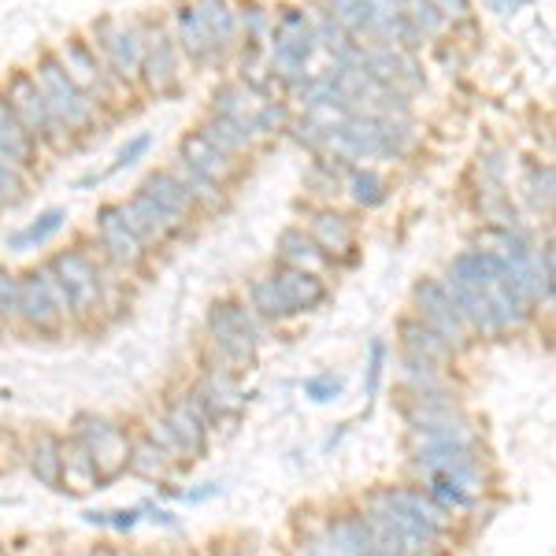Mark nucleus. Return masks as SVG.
I'll return each instance as SVG.
<instances>
[{
    "label": "nucleus",
    "mask_w": 556,
    "mask_h": 556,
    "mask_svg": "<svg viewBox=\"0 0 556 556\" xmlns=\"http://www.w3.org/2000/svg\"><path fill=\"white\" fill-rule=\"evenodd\" d=\"M34 83H38L45 104H49L52 119L60 123V130L71 134V130H86L89 123L97 119V104L71 83V75L60 67L56 56H41L38 71H34Z\"/></svg>",
    "instance_id": "nucleus-1"
},
{
    "label": "nucleus",
    "mask_w": 556,
    "mask_h": 556,
    "mask_svg": "<svg viewBox=\"0 0 556 556\" xmlns=\"http://www.w3.org/2000/svg\"><path fill=\"white\" fill-rule=\"evenodd\" d=\"M208 330H212V342H215V353L223 356L227 364H235V371L249 367L256 361V323H253V312L238 301H219L212 304L208 312Z\"/></svg>",
    "instance_id": "nucleus-2"
},
{
    "label": "nucleus",
    "mask_w": 556,
    "mask_h": 556,
    "mask_svg": "<svg viewBox=\"0 0 556 556\" xmlns=\"http://www.w3.org/2000/svg\"><path fill=\"white\" fill-rule=\"evenodd\" d=\"M312 52H316V26L308 23V15L301 12H282L275 34H271V67L282 83L301 86L304 67H308Z\"/></svg>",
    "instance_id": "nucleus-3"
},
{
    "label": "nucleus",
    "mask_w": 556,
    "mask_h": 556,
    "mask_svg": "<svg viewBox=\"0 0 556 556\" xmlns=\"http://www.w3.org/2000/svg\"><path fill=\"white\" fill-rule=\"evenodd\" d=\"M49 271L56 275L60 290L67 293L71 316H89V312L101 308L104 301V278L97 271L93 256L83 253V249H67V253H56L49 260Z\"/></svg>",
    "instance_id": "nucleus-4"
},
{
    "label": "nucleus",
    "mask_w": 556,
    "mask_h": 556,
    "mask_svg": "<svg viewBox=\"0 0 556 556\" xmlns=\"http://www.w3.org/2000/svg\"><path fill=\"white\" fill-rule=\"evenodd\" d=\"M8 108L15 112V119L23 123L26 134H30L34 141H49V146H64L67 134L60 130V123L52 119L49 104H45L41 89L38 83H34V75H26V71H20V75L8 83V93H4Z\"/></svg>",
    "instance_id": "nucleus-5"
},
{
    "label": "nucleus",
    "mask_w": 556,
    "mask_h": 556,
    "mask_svg": "<svg viewBox=\"0 0 556 556\" xmlns=\"http://www.w3.org/2000/svg\"><path fill=\"white\" fill-rule=\"evenodd\" d=\"M75 438L86 445L89 456H93L101 482L115 479V475L127 468V460H130L127 434H123V427H115L112 419H104V416H83V419H78Z\"/></svg>",
    "instance_id": "nucleus-6"
},
{
    "label": "nucleus",
    "mask_w": 556,
    "mask_h": 556,
    "mask_svg": "<svg viewBox=\"0 0 556 556\" xmlns=\"http://www.w3.org/2000/svg\"><path fill=\"white\" fill-rule=\"evenodd\" d=\"M97 45L104 52V67L115 78H138L141 75V52H146V34L138 26H119L104 20L97 26Z\"/></svg>",
    "instance_id": "nucleus-7"
},
{
    "label": "nucleus",
    "mask_w": 556,
    "mask_h": 556,
    "mask_svg": "<svg viewBox=\"0 0 556 556\" xmlns=\"http://www.w3.org/2000/svg\"><path fill=\"white\" fill-rule=\"evenodd\" d=\"M416 308H419V319H424L427 327H434L450 345H460L464 338H468V323H464L460 308H456V301L450 298V290H445V282L424 278V282L416 286Z\"/></svg>",
    "instance_id": "nucleus-8"
},
{
    "label": "nucleus",
    "mask_w": 556,
    "mask_h": 556,
    "mask_svg": "<svg viewBox=\"0 0 556 556\" xmlns=\"http://www.w3.org/2000/svg\"><path fill=\"white\" fill-rule=\"evenodd\" d=\"M20 319L30 330H56L64 323V308L60 301L52 298V286H49V271L38 267V271H26L20 278Z\"/></svg>",
    "instance_id": "nucleus-9"
},
{
    "label": "nucleus",
    "mask_w": 556,
    "mask_h": 556,
    "mask_svg": "<svg viewBox=\"0 0 556 556\" xmlns=\"http://www.w3.org/2000/svg\"><path fill=\"white\" fill-rule=\"evenodd\" d=\"M123 219H127V227L138 235L141 245L167 241L186 227V219H178L175 212H167L164 204H156L149 193H141V190L130 197V204H123Z\"/></svg>",
    "instance_id": "nucleus-10"
},
{
    "label": "nucleus",
    "mask_w": 556,
    "mask_h": 556,
    "mask_svg": "<svg viewBox=\"0 0 556 556\" xmlns=\"http://www.w3.org/2000/svg\"><path fill=\"white\" fill-rule=\"evenodd\" d=\"M160 424L167 427V434L175 438V445L182 450V456H201L204 445H208V416L197 408V401L186 393L178 401H167V412Z\"/></svg>",
    "instance_id": "nucleus-11"
},
{
    "label": "nucleus",
    "mask_w": 556,
    "mask_h": 556,
    "mask_svg": "<svg viewBox=\"0 0 556 556\" xmlns=\"http://www.w3.org/2000/svg\"><path fill=\"white\" fill-rule=\"evenodd\" d=\"M97 238H101L108 260H115L119 267H138L141 256H146V245L123 219V204H108V208L97 212Z\"/></svg>",
    "instance_id": "nucleus-12"
},
{
    "label": "nucleus",
    "mask_w": 556,
    "mask_h": 556,
    "mask_svg": "<svg viewBox=\"0 0 556 556\" xmlns=\"http://www.w3.org/2000/svg\"><path fill=\"white\" fill-rule=\"evenodd\" d=\"M60 67L71 75V83H75L89 101H108V93H112V83H108V71L104 64L97 60V52L89 49L83 41H67L64 49H60Z\"/></svg>",
    "instance_id": "nucleus-13"
},
{
    "label": "nucleus",
    "mask_w": 556,
    "mask_h": 556,
    "mask_svg": "<svg viewBox=\"0 0 556 556\" xmlns=\"http://www.w3.org/2000/svg\"><path fill=\"white\" fill-rule=\"evenodd\" d=\"M278 290V298L286 304V316H301V312H312L316 304H323L327 298V286H323L319 275L312 271H301V267H275V271H267Z\"/></svg>",
    "instance_id": "nucleus-14"
},
{
    "label": "nucleus",
    "mask_w": 556,
    "mask_h": 556,
    "mask_svg": "<svg viewBox=\"0 0 556 556\" xmlns=\"http://www.w3.org/2000/svg\"><path fill=\"white\" fill-rule=\"evenodd\" d=\"M141 75L152 93H172L178 89V49L172 45L167 34H149L146 38V52H141Z\"/></svg>",
    "instance_id": "nucleus-15"
},
{
    "label": "nucleus",
    "mask_w": 556,
    "mask_h": 556,
    "mask_svg": "<svg viewBox=\"0 0 556 556\" xmlns=\"http://www.w3.org/2000/svg\"><path fill=\"white\" fill-rule=\"evenodd\" d=\"M178 160H186V164L193 167V172H201L204 178H212L215 186H227L230 178H235L238 164L227 156L223 149H215L204 134H186L182 141H178Z\"/></svg>",
    "instance_id": "nucleus-16"
},
{
    "label": "nucleus",
    "mask_w": 556,
    "mask_h": 556,
    "mask_svg": "<svg viewBox=\"0 0 556 556\" xmlns=\"http://www.w3.org/2000/svg\"><path fill=\"white\" fill-rule=\"evenodd\" d=\"M34 156H38V141L26 134V127L15 119L12 108H8L4 93H0V160H8V164L26 172L34 164Z\"/></svg>",
    "instance_id": "nucleus-17"
},
{
    "label": "nucleus",
    "mask_w": 556,
    "mask_h": 556,
    "mask_svg": "<svg viewBox=\"0 0 556 556\" xmlns=\"http://www.w3.org/2000/svg\"><path fill=\"white\" fill-rule=\"evenodd\" d=\"M308 238L323 249V256H342L353 249L356 230H353V223H349V215L323 208V212L312 215V235Z\"/></svg>",
    "instance_id": "nucleus-18"
},
{
    "label": "nucleus",
    "mask_w": 556,
    "mask_h": 556,
    "mask_svg": "<svg viewBox=\"0 0 556 556\" xmlns=\"http://www.w3.org/2000/svg\"><path fill=\"white\" fill-rule=\"evenodd\" d=\"M197 134H204V138H208L215 149L227 152V156L249 152V149H253V141H256L253 119H227V115H208V123H204Z\"/></svg>",
    "instance_id": "nucleus-19"
},
{
    "label": "nucleus",
    "mask_w": 556,
    "mask_h": 556,
    "mask_svg": "<svg viewBox=\"0 0 556 556\" xmlns=\"http://www.w3.org/2000/svg\"><path fill=\"white\" fill-rule=\"evenodd\" d=\"M193 12L208 34L212 49H230L238 38V15L230 12L227 0H193Z\"/></svg>",
    "instance_id": "nucleus-20"
},
{
    "label": "nucleus",
    "mask_w": 556,
    "mask_h": 556,
    "mask_svg": "<svg viewBox=\"0 0 556 556\" xmlns=\"http://www.w3.org/2000/svg\"><path fill=\"white\" fill-rule=\"evenodd\" d=\"M60 482H67L71 490H93L101 486V475H97V464L89 450L78 438H71V445H60Z\"/></svg>",
    "instance_id": "nucleus-21"
},
{
    "label": "nucleus",
    "mask_w": 556,
    "mask_h": 556,
    "mask_svg": "<svg viewBox=\"0 0 556 556\" xmlns=\"http://www.w3.org/2000/svg\"><path fill=\"white\" fill-rule=\"evenodd\" d=\"M401 338H405L408 356H419V361L442 364V361H450V356H453V345L445 342L434 327H427L424 319H405V323H401Z\"/></svg>",
    "instance_id": "nucleus-22"
},
{
    "label": "nucleus",
    "mask_w": 556,
    "mask_h": 556,
    "mask_svg": "<svg viewBox=\"0 0 556 556\" xmlns=\"http://www.w3.org/2000/svg\"><path fill=\"white\" fill-rule=\"evenodd\" d=\"M141 193H149L152 201L164 204L167 212H175L178 219H190V212L197 208L193 193L186 190L182 182H178L175 172H156V175H149L146 182H141Z\"/></svg>",
    "instance_id": "nucleus-23"
},
{
    "label": "nucleus",
    "mask_w": 556,
    "mask_h": 556,
    "mask_svg": "<svg viewBox=\"0 0 556 556\" xmlns=\"http://www.w3.org/2000/svg\"><path fill=\"white\" fill-rule=\"evenodd\" d=\"M327 534L345 556H371V545H375L371 523H367V516H361V513L338 516L334 523L327 527Z\"/></svg>",
    "instance_id": "nucleus-24"
},
{
    "label": "nucleus",
    "mask_w": 556,
    "mask_h": 556,
    "mask_svg": "<svg viewBox=\"0 0 556 556\" xmlns=\"http://www.w3.org/2000/svg\"><path fill=\"white\" fill-rule=\"evenodd\" d=\"M278 256H282L286 267H301V271H312V275H319V267L327 264L323 249L298 227L286 230V235L278 238Z\"/></svg>",
    "instance_id": "nucleus-25"
},
{
    "label": "nucleus",
    "mask_w": 556,
    "mask_h": 556,
    "mask_svg": "<svg viewBox=\"0 0 556 556\" xmlns=\"http://www.w3.org/2000/svg\"><path fill=\"white\" fill-rule=\"evenodd\" d=\"M175 34H178V49H182L190 60H208L215 52L208 34H204L201 20H197L193 4H178L175 8Z\"/></svg>",
    "instance_id": "nucleus-26"
},
{
    "label": "nucleus",
    "mask_w": 556,
    "mask_h": 556,
    "mask_svg": "<svg viewBox=\"0 0 556 556\" xmlns=\"http://www.w3.org/2000/svg\"><path fill=\"white\" fill-rule=\"evenodd\" d=\"M67 223V212L64 208H49V212H41L38 219L30 223L26 230H20V235H12V241L8 245L15 249V253H26V249H38V245H45L52 235H56L60 227Z\"/></svg>",
    "instance_id": "nucleus-27"
},
{
    "label": "nucleus",
    "mask_w": 556,
    "mask_h": 556,
    "mask_svg": "<svg viewBox=\"0 0 556 556\" xmlns=\"http://www.w3.org/2000/svg\"><path fill=\"white\" fill-rule=\"evenodd\" d=\"M30 468L45 486H60V442L52 434H41L30 450Z\"/></svg>",
    "instance_id": "nucleus-28"
},
{
    "label": "nucleus",
    "mask_w": 556,
    "mask_h": 556,
    "mask_svg": "<svg viewBox=\"0 0 556 556\" xmlns=\"http://www.w3.org/2000/svg\"><path fill=\"white\" fill-rule=\"evenodd\" d=\"M130 471L146 475V479H164L167 468H172V456H167L164 450H160L152 438H146V442H138L130 450V460H127Z\"/></svg>",
    "instance_id": "nucleus-29"
},
{
    "label": "nucleus",
    "mask_w": 556,
    "mask_h": 556,
    "mask_svg": "<svg viewBox=\"0 0 556 556\" xmlns=\"http://www.w3.org/2000/svg\"><path fill=\"white\" fill-rule=\"evenodd\" d=\"M175 178L178 182L186 186V190L193 193V201L197 204H208V208H215V204H223V186H215L212 178H204L201 172H193L190 164H186V160H175Z\"/></svg>",
    "instance_id": "nucleus-30"
},
{
    "label": "nucleus",
    "mask_w": 556,
    "mask_h": 556,
    "mask_svg": "<svg viewBox=\"0 0 556 556\" xmlns=\"http://www.w3.org/2000/svg\"><path fill=\"white\" fill-rule=\"evenodd\" d=\"M349 197H353L361 208H375L386 201V178L379 172H353L349 175Z\"/></svg>",
    "instance_id": "nucleus-31"
},
{
    "label": "nucleus",
    "mask_w": 556,
    "mask_h": 556,
    "mask_svg": "<svg viewBox=\"0 0 556 556\" xmlns=\"http://www.w3.org/2000/svg\"><path fill=\"white\" fill-rule=\"evenodd\" d=\"M26 193V172L0 160V204H20Z\"/></svg>",
    "instance_id": "nucleus-32"
},
{
    "label": "nucleus",
    "mask_w": 556,
    "mask_h": 556,
    "mask_svg": "<svg viewBox=\"0 0 556 556\" xmlns=\"http://www.w3.org/2000/svg\"><path fill=\"white\" fill-rule=\"evenodd\" d=\"M527 193H531V204L538 212L553 208V167H534L531 178H527Z\"/></svg>",
    "instance_id": "nucleus-33"
},
{
    "label": "nucleus",
    "mask_w": 556,
    "mask_h": 556,
    "mask_svg": "<svg viewBox=\"0 0 556 556\" xmlns=\"http://www.w3.org/2000/svg\"><path fill=\"white\" fill-rule=\"evenodd\" d=\"M290 123V115H286V108L282 104H275V101H264L253 112V134L260 138V134H278Z\"/></svg>",
    "instance_id": "nucleus-34"
},
{
    "label": "nucleus",
    "mask_w": 556,
    "mask_h": 556,
    "mask_svg": "<svg viewBox=\"0 0 556 556\" xmlns=\"http://www.w3.org/2000/svg\"><path fill=\"white\" fill-rule=\"evenodd\" d=\"M149 146H152V134H138V138H130L127 146H123L119 152H115V160H112V167L101 175V178H108V175H115V172H123V167H130V164H138L141 156L149 152Z\"/></svg>",
    "instance_id": "nucleus-35"
},
{
    "label": "nucleus",
    "mask_w": 556,
    "mask_h": 556,
    "mask_svg": "<svg viewBox=\"0 0 556 556\" xmlns=\"http://www.w3.org/2000/svg\"><path fill=\"white\" fill-rule=\"evenodd\" d=\"M0 319L4 323L20 319V278L12 271H0Z\"/></svg>",
    "instance_id": "nucleus-36"
},
{
    "label": "nucleus",
    "mask_w": 556,
    "mask_h": 556,
    "mask_svg": "<svg viewBox=\"0 0 556 556\" xmlns=\"http://www.w3.org/2000/svg\"><path fill=\"white\" fill-rule=\"evenodd\" d=\"M405 379L416 386L419 393H430V390H434V382H438L434 364L419 361V356H405Z\"/></svg>",
    "instance_id": "nucleus-37"
},
{
    "label": "nucleus",
    "mask_w": 556,
    "mask_h": 556,
    "mask_svg": "<svg viewBox=\"0 0 556 556\" xmlns=\"http://www.w3.org/2000/svg\"><path fill=\"white\" fill-rule=\"evenodd\" d=\"M342 390H345V382H342V379H334V375H319V379H308V382H304V393H308L312 401H319V405H323V401H334Z\"/></svg>",
    "instance_id": "nucleus-38"
},
{
    "label": "nucleus",
    "mask_w": 556,
    "mask_h": 556,
    "mask_svg": "<svg viewBox=\"0 0 556 556\" xmlns=\"http://www.w3.org/2000/svg\"><path fill=\"white\" fill-rule=\"evenodd\" d=\"M298 556H345V553L338 549L334 542H330V534H327V531H323V534H308V538H304Z\"/></svg>",
    "instance_id": "nucleus-39"
},
{
    "label": "nucleus",
    "mask_w": 556,
    "mask_h": 556,
    "mask_svg": "<svg viewBox=\"0 0 556 556\" xmlns=\"http://www.w3.org/2000/svg\"><path fill=\"white\" fill-rule=\"evenodd\" d=\"M382 361H386V342L375 338L371 342V367H367V393L379 390V379H382Z\"/></svg>",
    "instance_id": "nucleus-40"
},
{
    "label": "nucleus",
    "mask_w": 556,
    "mask_h": 556,
    "mask_svg": "<svg viewBox=\"0 0 556 556\" xmlns=\"http://www.w3.org/2000/svg\"><path fill=\"white\" fill-rule=\"evenodd\" d=\"M430 4L438 8V15H442L445 23H450V20H468V0H430Z\"/></svg>",
    "instance_id": "nucleus-41"
},
{
    "label": "nucleus",
    "mask_w": 556,
    "mask_h": 556,
    "mask_svg": "<svg viewBox=\"0 0 556 556\" xmlns=\"http://www.w3.org/2000/svg\"><path fill=\"white\" fill-rule=\"evenodd\" d=\"M493 8H497V12H516L519 4H527V0H490Z\"/></svg>",
    "instance_id": "nucleus-42"
},
{
    "label": "nucleus",
    "mask_w": 556,
    "mask_h": 556,
    "mask_svg": "<svg viewBox=\"0 0 556 556\" xmlns=\"http://www.w3.org/2000/svg\"><path fill=\"white\" fill-rule=\"evenodd\" d=\"M223 556H241V553H223Z\"/></svg>",
    "instance_id": "nucleus-43"
},
{
    "label": "nucleus",
    "mask_w": 556,
    "mask_h": 556,
    "mask_svg": "<svg viewBox=\"0 0 556 556\" xmlns=\"http://www.w3.org/2000/svg\"><path fill=\"white\" fill-rule=\"evenodd\" d=\"M156 556H167V553H156Z\"/></svg>",
    "instance_id": "nucleus-44"
},
{
    "label": "nucleus",
    "mask_w": 556,
    "mask_h": 556,
    "mask_svg": "<svg viewBox=\"0 0 556 556\" xmlns=\"http://www.w3.org/2000/svg\"><path fill=\"white\" fill-rule=\"evenodd\" d=\"M0 556H4V549H0Z\"/></svg>",
    "instance_id": "nucleus-45"
}]
</instances>
